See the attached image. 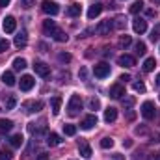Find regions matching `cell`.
<instances>
[{"mask_svg":"<svg viewBox=\"0 0 160 160\" xmlns=\"http://www.w3.org/2000/svg\"><path fill=\"white\" fill-rule=\"evenodd\" d=\"M43 30H45V34H48L52 39L58 41V43H65V41H67L65 32H63L62 28H58V26H56V22H54V21H50V19L43 21Z\"/></svg>","mask_w":160,"mask_h":160,"instance_id":"obj_1","label":"cell"},{"mask_svg":"<svg viewBox=\"0 0 160 160\" xmlns=\"http://www.w3.org/2000/svg\"><path fill=\"white\" fill-rule=\"evenodd\" d=\"M80 110H82V99H80L78 95H71V99L67 102V114L71 118H75V116L80 114Z\"/></svg>","mask_w":160,"mask_h":160,"instance_id":"obj_2","label":"cell"},{"mask_svg":"<svg viewBox=\"0 0 160 160\" xmlns=\"http://www.w3.org/2000/svg\"><path fill=\"white\" fill-rule=\"evenodd\" d=\"M93 75H95L97 78H106V77L110 75V65H108L106 62L97 63V65L93 67Z\"/></svg>","mask_w":160,"mask_h":160,"instance_id":"obj_3","label":"cell"},{"mask_svg":"<svg viewBox=\"0 0 160 160\" xmlns=\"http://www.w3.org/2000/svg\"><path fill=\"white\" fill-rule=\"evenodd\" d=\"M41 9H43L47 15H58V11H60L58 4H56V2H50V0H43Z\"/></svg>","mask_w":160,"mask_h":160,"instance_id":"obj_4","label":"cell"},{"mask_svg":"<svg viewBox=\"0 0 160 160\" xmlns=\"http://www.w3.org/2000/svg\"><path fill=\"white\" fill-rule=\"evenodd\" d=\"M112 30H114V22H112L110 19H108V21H102V22L95 28V32H97L99 36H108Z\"/></svg>","mask_w":160,"mask_h":160,"instance_id":"obj_5","label":"cell"},{"mask_svg":"<svg viewBox=\"0 0 160 160\" xmlns=\"http://www.w3.org/2000/svg\"><path fill=\"white\" fill-rule=\"evenodd\" d=\"M142 116L145 118V119H153L155 116H157V110H155V104L153 102H143L142 104Z\"/></svg>","mask_w":160,"mask_h":160,"instance_id":"obj_6","label":"cell"},{"mask_svg":"<svg viewBox=\"0 0 160 160\" xmlns=\"http://www.w3.org/2000/svg\"><path fill=\"white\" fill-rule=\"evenodd\" d=\"M97 125V116L95 114H89V116H86L82 123H80V128H84V130H89V128H93Z\"/></svg>","mask_w":160,"mask_h":160,"instance_id":"obj_7","label":"cell"},{"mask_svg":"<svg viewBox=\"0 0 160 160\" xmlns=\"http://www.w3.org/2000/svg\"><path fill=\"white\" fill-rule=\"evenodd\" d=\"M118 63H119L121 67H132V65H136V60L130 54H121L119 58H118Z\"/></svg>","mask_w":160,"mask_h":160,"instance_id":"obj_8","label":"cell"},{"mask_svg":"<svg viewBox=\"0 0 160 160\" xmlns=\"http://www.w3.org/2000/svg\"><path fill=\"white\" fill-rule=\"evenodd\" d=\"M34 78L30 77V75H24V77H21V82H19V86H21V89L22 91H30L32 88H34Z\"/></svg>","mask_w":160,"mask_h":160,"instance_id":"obj_9","label":"cell"},{"mask_svg":"<svg viewBox=\"0 0 160 160\" xmlns=\"http://www.w3.org/2000/svg\"><path fill=\"white\" fill-rule=\"evenodd\" d=\"M34 71H36L39 77H48V75H50V67H48L47 63H43V62H36V63H34Z\"/></svg>","mask_w":160,"mask_h":160,"instance_id":"obj_10","label":"cell"},{"mask_svg":"<svg viewBox=\"0 0 160 160\" xmlns=\"http://www.w3.org/2000/svg\"><path fill=\"white\" fill-rule=\"evenodd\" d=\"M41 108H43V102H41V101H28V102H24V110H26L28 114L39 112Z\"/></svg>","mask_w":160,"mask_h":160,"instance_id":"obj_11","label":"cell"},{"mask_svg":"<svg viewBox=\"0 0 160 160\" xmlns=\"http://www.w3.org/2000/svg\"><path fill=\"white\" fill-rule=\"evenodd\" d=\"M15 28H17V21H15V17H6L4 19V30L8 32V34H11V32H15Z\"/></svg>","mask_w":160,"mask_h":160,"instance_id":"obj_12","label":"cell"},{"mask_svg":"<svg viewBox=\"0 0 160 160\" xmlns=\"http://www.w3.org/2000/svg\"><path fill=\"white\" fill-rule=\"evenodd\" d=\"M125 95V88L121 86V84H114L112 88H110V97L112 99H121Z\"/></svg>","mask_w":160,"mask_h":160,"instance_id":"obj_13","label":"cell"},{"mask_svg":"<svg viewBox=\"0 0 160 160\" xmlns=\"http://www.w3.org/2000/svg\"><path fill=\"white\" fill-rule=\"evenodd\" d=\"M132 28H134L136 34H143V32L147 30V22H145L143 19H136V21L132 22Z\"/></svg>","mask_w":160,"mask_h":160,"instance_id":"obj_14","label":"cell"},{"mask_svg":"<svg viewBox=\"0 0 160 160\" xmlns=\"http://www.w3.org/2000/svg\"><path fill=\"white\" fill-rule=\"evenodd\" d=\"M101 11H102V6H101V4H93V6H89V9H88V19H95V17H99Z\"/></svg>","mask_w":160,"mask_h":160,"instance_id":"obj_15","label":"cell"},{"mask_svg":"<svg viewBox=\"0 0 160 160\" xmlns=\"http://www.w3.org/2000/svg\"><path fill=\"white\" fill-rule=\"evenodd\" d=\"M116 119H118V110L112 108V106L106 108V110H104V121H106V123H114Z\"/></svg>","mask_w":160,"mask_h":160,"instance_id":"obj_16","label":"cell"},{"mask_svg":"<svg viewBox=\"0 0 160 160\" xmlns=\"http://www.w3.org/2000/svg\"><path fill=\"white\" fill-rule=\"evenodd\" d=\"M47 143H48L50 147H56V145H60V143H62V138H60V134H56V132H50V134L47 136Z\"/></svg>","mask_w":160,"mask_h":160,"instance_id":"obj_17","label":"cell"},{"mask_svg":"<svg viewBox=\"0 0 160 160\" xmlns=\"http://www.w3.org/2000/svg\"><path fill=\"white\" fill-rule=\"evenodd\" d=\"M26 43H28V36H26V32L22 30V32H19V36H15V47H26Z\"/></svg>","mask_w":160,"mask_h":160,"instance_id":"obj_18","label":"cell"},{"mask_svg":"<svg viewBox=\"0 0 160 160\" xmlns=\"http://www.w3.org/2000/svg\"><path fill=\"white\" fill-rule=\"evenodd\" d=\"M78 151H80V155H82L84 158H89V157H91V147L88 145V142H80Z\"/></svg>","mask_w":160,"mask_h":160,"instance_id":"obj_19","label":"cell"},{"mask_svg":"<svg viewBox=\"0 0 160 160\" xmlns=\"http://www.w3.org/2000/svg\"><path fill=\"white\" fill-rule=\"evenodd\" d=\"M13 128V121L9 119H0V134H8Z\"/></svg>","mask_w":160,"mask_h":160,"instance_id":"obj_20","label":"cell"},{"mask_svg":"<svg viewBox=\"0 0 160 160\" xmlns=\"http://www.w3.org/2000/svg\"><path fill=\"white\" fill-rule=\"evenodd\" d=\"M112 22H114V28H116V30H125V26H127V19H125L123 15H118Z\"/></svg>","mask_w":160,"mask_h":160,"instance_id":"obj_21","label":"cell"},{"mask_svg":"<svg viewBox=\"0 0 160 160\" xmlns=\"http://www.w3.org/2000/svg\"><path fill=\"white\" fill-rule=\"evenodd\" d=\"M50 104H52V114L58 116L60 110H62V97H54V99L50 101Z\"/></svg>","mask_w":160,"mask_h":160,"instance_id":"obj_22","label":"cell"},{"mask_svg":"<svg viewBox=\"0 0 160 160\" xmlns=\"http://www.w3.org/2000/svg\"><path fill=\"white\" fill-rule=\"evenodd\" d=\"M80 11H82V8H80V4H77V2L67 8V15H69V17H78Z\"/></svg>","mask_w":160,"mask_h":160,"instance_id":"obj_23","label":"cell"},{"mask_svg":"<svg viewBox=\"0 0 160 160\" xmlns=\"http://www.w3.org/2000/svg\"><path fill=\"white\" fill-rule=\"evenodd\" d=\"M155 67H157V60H155V58H147V60L143 62V71H145V73H151Z\"/></svg>","mask_w":160,"mask_h":160,"instance_id":"obj_24","label":"cell"},{"mask_svg":"<svg viewBox=\"0 0 160 160\" xmlns=\"http://www.w3.org/2000/svg\"><path fill=\"white\" fill-rule=\"evenodd\" d=\"M22 142H24V138H22L21 134H15V136H11V138H9V145H11V147H15V149H17V147H21V145H22Z\"/></svg>","mask_w":160,"mask_h":160,"instance_id":"obj_25","label":"cell"},{"mask_svg":"<svg viewBox=\"0 0 160 160\" xmlns=\"http://www.w3.org/2000/svg\"><path fill=\"white\" fill-rule=\"evenodd\" d=\"M2 82H4L6 86H15V77H13V73H11V71H6V73L2 75Z\"/></svg>","mask_w":160,"mask_h":160,"instance_id":"obj_26","label":"cell"},{"mask_svg":"<svg viewBox=\"0 0 160 160\" xmlns=\"http://www.w3.org/2000/svg\"><path fill=\"white\" fill-rule=\"evenodd\" d=\"M13 69H15V71L26 69V60H24V58H15V60H13Z\"/></svg>","mask_w":160,"mask_h":160,"instance_id":"obj_27","label":"cell"},{"mask_svg":"<svg viewBox=\"0 0 160 160\" xmlns=\"http://www.w3.org/2000/svg\"><path fill=\"white\" fill-rule=\"evenodd\" d=\"M134 48H136V54H138V56H143V54L147 52V47H145L143 41H138V43L134 45Z\"/></svg>","mask_w":160,"mask_h":160,"instance_id":"obj_28","label":"cell"},{"mask_svg":"<svg viewBox=\"0 0 160 160\" xmlns=\"http://www.w3.org/2000/svg\"><path fill=\"white\" fill-rule=\"evenodd\" d=\"M142 9H143V2H142V0H138V2H134V4L130 6V13H132V15L140 13Z\"/></svg>","mask_w":160,"mask_h":160,"instance_id":"obj_29","label":"cell"},{"mask_svg":"<svg viewBox=\"0 0 160 160\" xmlns=\"http://www.w3.org/2000/svg\"><path fill=\"white\" fill-rule=\"evenodd\" d=\"M88 108H89V110H99V108H101V101L95 99V97H91V99L88 101Z\"/></svg>","mask_w":160,"mask_h":160,"instance_id":"obj_30","label":"cell"},{"mask_svg":"<svg viewBox=\"0 0 160 160\" xmlns=\"http://www.w3.org/2000/svg\"><path fill=\"white\" fill-rule=\"evenodd\" d=\"M63 132H65L67 136H75V134H77V127H75V125H63Z\"/></svg>","mask_w":160,"mask_h":160,"instance_id":"obj_31","label":"cell"},{"mask_svg":"<svg viewBox=\"0 0 160 160\" xmlns=\"http://www.w3.org/2000/svg\"><path fill=\"white\" fill-rule=\"evenodd\" d=\"M130 43H132V39H130V36H127V34H125V36H121V39H119V47H121V48L128 47Z\"/></svg>","mask_w":160,"mask_h":160,"instance_id":"obj_32","label":"cell"},{"mask_svg":"<svg viewBox=\"0 0 160 160\" xmlns=\"http://www.w3.org/2000/svg\"><path fill=\"white\" fill-rule=\"evenodd\" d=\"M112 145H114V140H112V138H102V140H101V147H102V149H110Z\"/></svg>","mask_w":160,"mask_h":160,"instance_id":"obj_33","label":"cell"},{"mask_svg":"<svg viewBox=\"0 0 160 160\" xmlns=\"http://www.w3.org/2000/svg\"><path fill=\"white\" fill-rule=\"evenodd\" d=\"M13 158V153L9 149H2L0 151V160H11Z\"/></svg>","mask_w":160,"mask_h":160,"instance_id":"obj_34","label":"cell"},{"mask_svg":"<svg viewBox=\"0 0 160 160\" xmlns=\"http://www.w3.org/2000/svg\"><path fill=\"white\" fill-rule=\"evenodd\" d=\"M121 102H123V106L128 110V108L134 104V97H123V99H121Z\"/></svg>","mask_w":160,"mask_h":160,"instance_id":"obj_35","label":"cell"},{"mask_svg":"<svg viewBox=\"0 0 160 160\" xmlns=\"http://www.w3.org/2000/svg\"><path fill=\"white\" fill-rule=\"evenodd\" d=\"M15 104H17V99H15V97H9V99L6 101V110H13Z\"/></svg>","mask_w":160,"mask_h":160,"instance_id":"obj_36","label":"cell"},{"mask_svg":"<svg viewBox=\"0 0 160 160\" xmlns=\"http://www.w3.org/2000/svg\"><path fill=\"white\" fill-rule=\"evenodd\" d=\"M132 88H134V91H140V93L145 91V84H143V82H134Z\"/></svg>","mask_w":160,"mask_h":160,"instance_id":"obj_37","label":"cell"},{"mask_svg":"<svg viewBox=\"0 0 160 160\" xmlns=\"http://www.w3.org/2000/svg\"><path fill=\"white\" fill-rule=\"evenodd\" d=\"M151 39H153V41H158L160 39V24L153 30V32H151Z\"/></svg>","mask_w":160,"mask_h":160,"instance_id":"obj_38","label":"cell"},{"mask_svg":"<svg viewBox=\"0 0 160 160\" xmlns=\"http://www.w3.org/2000/svg\"><path fill=\"white\" fill-rule=\"evenodd\" d=\"M9 48V41L8 39H0V52H6Z\"/></svg>","mask_w":160,"mask_h":160,"instance_id":"obj_39","label":"cell"},{"mask_svg":"<svg viewBox=\"0 0 160 160\" xmlns=\"http://www.w3.org/2000/svg\"><path fill=\"white\" fill-rule=\"evenodd\" d=\"M58 60H60V62H71V54H60Z\"/></svg>","mask_w":160,"mask_h":160,"instance_id":"obj_40","label":"cell"},{"mask_svg":"<svg viewBox=\"0 0 160 160\" xmlns=\"http://www.w3.org/2000/svg\"><path fill=\"white\" fill-rule=\"evenodd\" d=\"M21 6L22 8H32L34 6V0H21Z\"/></svg>","mask_w":160,"mask_h":160,"instance_id":"obj_41","label":"cell"},{"mask_svg":"<svg viewBox=\"0 0 160 160\" xmlns=\"http://www.w3.org/2000/svg\"><path fill=\"white\" fill-rule=\"evenodd\" d=\"M36 160H48V155H47V153H39Z\"/></svg>","mask_w":160,"mask_h":160,"instance_id":"obj_42","label":"cell"},{"mask_svg":"<svg viewBox=\"0 0 160 160\" xmlns=\"http://www.w3.org/2000/svg\"><path fill=\"white\" fill-rule=\"evenodd\" d=\"M119 80H121V82H128V80H130V75H121Z\"/></svg>","mask_w":160,"mask_h":160,"instance_id":"obj_43","label":"cell"},{"mask_svg":"<svg viewBox=\"0 0 160 160\" xmlns=\"http://www.w3.org/2000/svg\"><path fill=\"white\" fill-rule=\"evenodd\" d=\"M80 77H82V78H86V77H88V71H86V67H82V69H80Z\"/></svg>","mask_w":160,"mask_h":160,"instance_id":"obj_44","label":"cell"},{"mask_svg":"<svg viewBox=\"0 0 160 160\" xmlns=\"http://www.w3.org/2000/svg\"><path fill=\"white\" fill-rule=\"evenodd\" d=\"M123 145H125V147H130V145H132V140H125Z\"/></svg>","mask_w":160,"mask_h":160,"instance_id":"obj_45","label":"cell"},{"mask_svg":"<svg viewBox=\"0 0 160 160\" xmlns=\"http://www.w3.org/2000/svg\"><path fill=\"white\" fill-rule=\"evenodd\" d=\"M9 2H11V0H0V6H2V8H6Z\"/></svg>","mask_w":160,"mask_h":160,"instance_id":"obj_46","label":"cell"},{"mask_svg":"<svg viewBox=\"0 0 160 160\" xmlns=\"http://www.w3.org/2000/svg\"><path fill=\"white\" fill-rule=\"evenodd\" d=\"M114 160H125V157H121V155H114Z\"/></svg>","mask_w":160,"mask_h":160,"instance_id":"obj_47","label":"cell"},{"mask_svg":"<svg viewBox=\"0 0 160 160\" xmlns=\"http://www.w3.org/2000/svg\"><path fill=\"white\" fill-rule=\"evenodd\" d=\"M157 86H160V73H158V77H157Z\"/></svg>","mask_w":160,"mask_h":160,"instance_id":"obj_48","label":"cell"},{"mask_svg":"<svg viewBox=\"0 0 160 160\" xmlns=\"http://www.w3.org/2000/svg\"><path fill=\"white\" fill-rule=\"evenodd\" d=\"M153 160H160V153H158V155H157V157H155Z\"/></svg>","mask_w":160,"mask_h":160,"instance_id":"obj_49","label":"cell"},{"mask_svg":"<svg viewBox=\"0 0 160 160\" xmlns=\"http://www.w3.org/2000/svg\"><path fill=\"white\" fill-rule=\"evenodd\" d=\"M153 2H155V4H160V0H153Z\"/></svg>","mask_w":160,"mask_h":160,"instance_id":"obj_50","label":"cell"}]
</instances>
